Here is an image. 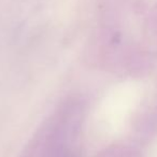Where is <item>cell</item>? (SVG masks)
<instances>
[]
</instances>
